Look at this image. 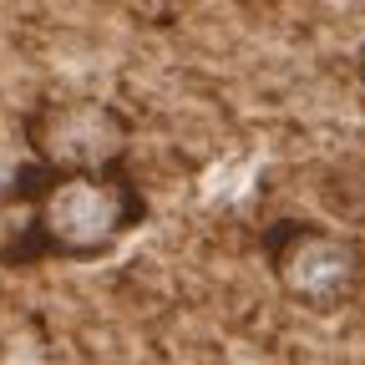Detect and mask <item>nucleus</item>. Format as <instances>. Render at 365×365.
Instances as JSON below:
<instances>
[{
  "mask_svg": "<svg viewBox=\"0 0 365 365\" xmlns=\"http://www.w3.org/2000/svg\"><path fill=\"white\" fill-rule=\"evenodd\" d=\"M21 198L31 203L26 244L36 254H51V259H102L148 213L137 182L122 168L117 173H41V168H26Z\"/></svg>",
  "mask_w": 365,
  "mask_h": 365,
  "instance_id": "obj_1",
  "label": "nucleus"
},
{
  "mask_svg": "<svg viewBox=\"0 0 365 365\" xmlns=\"http://www.w3.org/2000/svg\"><path fill=\"white\" fill-rule=\"evenodd\" d=\"M264 264L279 294L309 314H340L365 289V249L330 223L279 218L264 228Z\"/></svg>",
  "mask_w": 365,
  "mask_h": 365,
  "instance_id": "obj_2",
  "label": "nucleus"
},
{
  "mask_svg": "<svg viewBox=\"0 0 365 365\" xmlns=\"http://www.w3.org/2000/svg\"><path fill=\"white\" fill-rule=\"evenodd\" d=\"M26 143L41 173H117L132 122L102 97H51L26 117Z\"/></svg>",
  "mask_w": 365,
  "mask_h": 365,
  "instance_id": "obj_3",
  "label": "nucleus"
},
{
  "mask_svg": "<svg viewBox=\"0 0 365 365\" xmlns=\"http://www.w3.org/2000/svg\"><path fill=\"white\" fill-rule=\"evenodd\" d=\"M21 178H26V168H21V173L0 168V203H6V198H21Z\"/></svg>",
  "mask_w": 365,
  "mask_h": 365,
  "instance_id": "obj_4",
  "label": "nucleus"
},
{
  "mask_svg": "<svg viewBox=\"0 0 365 365\" xmlns=\"http://www.w3.org/2000/svg\"><path fill=\"white\" fill-rule=\"evenodd\" d=\"M360 76H365V56H360Z\"/></svg>",
  "mask_w": 365,
  "mask_h": 365,
  "instance_id": "obj_5",
  "label": "nucleus"
}]
</instances>
